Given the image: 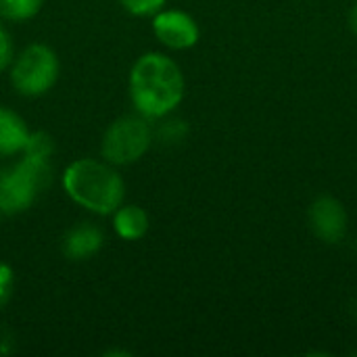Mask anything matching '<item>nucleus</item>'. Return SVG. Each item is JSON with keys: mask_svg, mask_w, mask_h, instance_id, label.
Listing matches in <instances>:
<instances>
[{"mask_svg": "<svg viewBox=\"0 0 357 357\" xmlns=\"http://www.w3.org/2000/svg\"><path fill=\"white\" fill-rule=\"evenodd\" d=\"M184 75L163 52H144L130 71V96L140 115L159 119L169 115L184 98Z\"/></svg>", "mask_w": 357, "mask_h": 357, "instance_id": "1", "label": "nucleus"}, {"mask_svg": "<svg viewBox=\"0 0 357 357\" xmlns=\"http://www.w3.org/2000/svg\"><path fill=\"white\" fill-rule=\"evenodd\" d=\"M67 197L96 215H111L126 197L123 178L115 165L98 159H77L63 172Z\"/></svg>", "mask_w": 357, "mask_h": 357, "instance_id": "2", "label": "nucleus"}, {"mask_svg": "<svg viewBox=\"0 0 357 357\" xmlns=\"http://www.w3.org/2000/svg\"><path fill=\"white\" fill-rule=\"evenodd\" d=\"M52 180L48 157L21 153V159L0 169V211L17 215L27 211Z\"/></svg>", "mask_w": 357, "mask_h": 357, "instance_id": "3", "label": "nucleus"}, {"mask_svg": "<svg viewBox=\"0 0 357 357\" xmlns=\"http://www.w3.org/2000/svg\"><path fill=\"white\" fill-rule=\"evenodd\" d=\"M10 84L23 96H42L59 79V56L46 44H29L10 63Z\"/></svg>", "mask_w": 357, "mask_h": 357, "instance_id": "4", "label": "nucleus"}, {"mask_svg": "<svg viewBox=\"0 0 357 357\" xmlns=\"http://www.w3.org/2000/svg\"><path fill=\"white\" fill-rule=\"evenodd\" d=\"M153 142V130L144 115H123L115 119L100 144V153L105 161L111 165H130L136 163Z\"/></svg>", "mask_w": 357, "mask_h": 357, "instance_id": "5", "label": "nucleus"}, {"mask_svg": "<svg viewBox=\"0 0 357 357\" xmlns=\"http://www.w3.org/2000/svg\"><path fill=\"white\" fill-rule=\"evenodd\" d=\"M153 33L163 46L172 50L192 48L201 36L197 21L188 13L176 8H161L153 15Z\"/></svg>", "mask_w": 357, "mask_h": 357, "instance_id": "6", "label": "nucleus"}, {"mask_svg": "<svg viewBox=\"0 0 357 357\" xmlns=\"http://www.w3.org/2000/svg\"><path fill=\"white\" fill-rule=\"evenodd\" d=\"M312 228L324 243H339L347 232V213L335 197H320L310 209Z\"/></svg>", "mask_w": 357, "mask_h": 357, "instance_id": "7", "label": "nucleus"}, {"mask_svg": "<svg viewBox=\"0 0 357 357\" xmlns=\"http://www.w3.org/2000/svg\"><path fill=\"white\" fill-rule=\"evenodd\" d=\"M105 245V232L92 222H79L69 228L61 241V251L71 261H86L94 257Z\"/></svg>", "mask_w": 357, "mask_h": 357, "instance_id": "8", "label": "nucleus"}, {"mask_svg": "<svg viewBox=\"0 0 357 357\" xmlns=\"http://www.w3.org/2000/svg\"><path fill=\"white\" fill-rule=\"evenodd\" d=\"M29 134L31 132L21 115L0 107V157L19 155L25 149Z\"/></svg>", "mask_w": 357, "mask_h": 357, "instance_id": "9", "label": "nucleus"}, {"mask_svg": "<svg viewBox=\"0 0 357 357\" xmlns=\"http://www.w3.org/2000/svg\"><path fill=\"white\" fill-rule=\"evenodd\" d=\"M113 228L123 241H140L151 228L149 213L140 205H119L113 213Z\"/></svg>", "mask_w": 357, "mask_h": 357, "instance_id": "10", "label": "nucleus"}, {"mask_svg": "<svg viewBox=\"0 0 357 357\" xmlns=\"http://www.w3.org/2000/svg\"><path fill=\"white\" fill-rule=\"evenodd\" d=\"M44 0H0V19L4 21H27L36 17Z\"/></svg>", "mask_w": 357, "mask_h": 357, "instance_id": "11", "label": "nucleus"}, {"mask_svg": "<svg viewBox=\"0 0 357 357\" xmlns=\"http://www.w3.org/2000/svg\"><path fill=\"white\" fill-rule=\"evenodd\" d=\"M21 153H29V155H38V157H52L54 155V140L50 134L38 130V132H31L29 138H27V144Z\"/></svg>", "mask_w": 357, "mask_h": 357, "instance_id": "12", "label": "nucleus"}, {"mask_svg": "<svg viewBox=\"0 0 357 357\" xmlns=\"http://www.w3.org/2000/svg\"><path fill=\"white\" fill-rule=\"evenodd\" d=\"M119 2L134 17H151V15L159 13L167 0H119Z\"/></svg>", "mask_w": 357, "mask_h": 357, "instance_id": "13", "label": "nucleus"}, {"mask_svg": "<svg viewBox=\"0 0 357 357\" xmlns=\"http://www.w3.org/2000/svg\"><path fill=\"white\" fill-rule=\"evenodd\" d=\"M15 59V46H13V38L6 31V27L0 23V71L8 69L10 63Z\"/></svg>", "mask_w": 357, "mask_h": 357, "instance_id": "14", "label": "nucleus"}, {"mask_svg": "<svg viewBox=\"0 0 357 357\" xmlns=\"http://www.w3.org/2000/svg\"><path fill=\"white\" fill-rule=\"evenodd\" d=\"M13 289H15V274H13L10 266L0 261V310L8 303Z\"/></svg>", "mask_w": 357, "mask_h": 357, "instance_id": "15", "label": "nucleus"}, {"mask_svg": "<svg viewBox=\"0 0 357 357\" xmlns=\"http://www.w3.org/2000/svg\"><path fill=\"white\" fill-rule=\"evenodd\" d=\"M349 23H351V29H354V33L357 36V2L354 4V8H351V15H349Z\"/></svg>", "mask_w": 357, "mask_h": 357, "instance_id": "16", "label": "nucleus"}, {"mask_svg": "<svg viewBox=\"0 0 357 357\" xmlns=\"http://www.w3.org/2000/svg\"><path fill=\"white\" fill-rule=\"evenodd\" d=\"M0 220H2V211H0Z\"/></svg>", "mask_w": 357, "mask_h": 357, "instance_id": "17", "label": "nucleus"}]
</instances>
